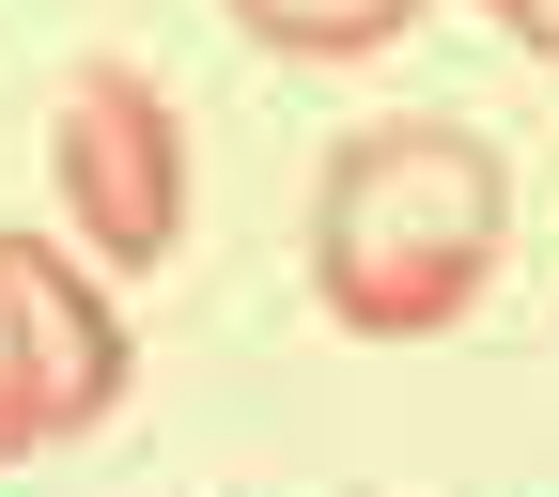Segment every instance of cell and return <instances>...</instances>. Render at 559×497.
<instances>
[{
    "label": "cell",
    "instance_id": "4",
    "mask_svg": "<svg viewBox=\"0 0 559 497\" xmlns=\"http://www.w3.org/2000/svg\"><path fill=\"white\" fill-rule=\"evenodd\" d=\"M234 16L264 32V47H296V62H358V47H389L419 0H234Z\"/></svg>",
    "mask_w": 559,
    "mask_h": 497
},
{
    "label": "cell",
    "instance_id": "6",
    "mask_svg": "<svg viewBox=\"0 0 559 497\" xmlns=\"http://www.w3.org/2000/svg\"><path fill=\"white\" fill-rule=\"evenodd\" d=\"M498 16H513V0H498Z\"/></svg>",
    "mask_w": 559,
    "mask_h": 497
},
{
    "label": "cell",
    "instance_id": "3",
    "mask_svg": "<svg viewBox=\"0 0 559 497\" xmlns=\"http://www.w3.org/2000/svg\"><path fill=\"white\" fill-rule=\"evenodd\" d=\"M109 404H124V311H109L62 249L0 234V466L94 436Z\"/></svg>",
    "mask_w": 559,
    "mask_h": 497
},
{
    "label": "cell",
    "instance_id": "5",
    "mask_svg": "<svg viewBox=\"0 0 559 497\" xmlns=\"http://www.w3.org/2000/svg\"><path fill=\"white\" fill-rule=\"evenodd\" d=\"M513 32H528V47H544V62H559V0H513Z\"/></svg>",
    "mask_w": 559,
    "mask_h": 497
},
{
    "label": "cell",
    "instance_id": "1",
    "mask_svg": "<svg viewBox=\"0 0 559 497\" xmlns=\"http://www.w3.org/2000/svg\"><path fill=\"white\" fill-rule=\"evenodd\" d=\"M513 249V171L466 125H358L311 187V296L358 342H436Z\"/></svg>",
    "mask_w": 559,
    "mask_h": 497
},
{
    "label": "cell",
    "instance_id": "2",
    "mask_svg": "<svg viewBox=\"0 0 559 497\" xmlns=\"http://www.w3.org/2000/svg\"><path fill=\"white\" fill-rule=\"evenodd\" d=\"M47 156H62V218L109 264H171L187 249V125H171V94L140 79V62H79V79H62Z\"/></svg>",
    "mask_w": 559,
    "mask_h": 497
}]
</instances>
